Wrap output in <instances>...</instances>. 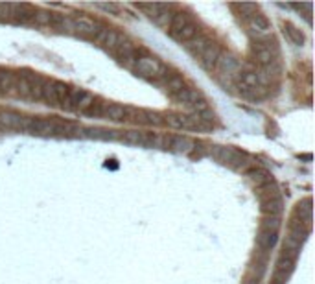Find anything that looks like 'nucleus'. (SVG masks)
Wrapping results in <instances>:
<instances>
[{
	"label": "nucleus",
	"instance_id": "obj_25",
	"mask_svg": "<svg viewBox=\"0 0 315 284\" xmlns=\"http://www.w3.org/2000/svg\"><path fill=\"white\" fill-rule=\"evenodd\" d=\"M15 80H17L15 72L0 68V94H11L15 91Z\"/></svg>",
	"mask_w": 315,
	"mask_h": 284
},
{
	"label": "nucleus",
	"instance_id": "obj_5",
	"mask_svg": "<svg viewBox=\"0 0 315 284\" xmlns=\"http://www.w3.org/2000/svg\"><path fill=\"white\" fill-rule=\"evenodd\" d=\"M15 94L26 100H41L43 98V89L47 85V80L41 78L39 74L33 72H19L15 74Z\"/></svg>",
	"mask_w": 315,
	"mask_h": 284
},
{
	"label": "nucleus",
	"instance_id": "obj_4",
	"mask_svg": "<svg viewBox=\"0 0 315 284\" xmlns=\"http://www.w3.org/2000/svg\"><path fill=\"white\" fill-rule=\"evenodd\" d=\"M208 155L212 157L214 161H218L220 165L231 166V168H236V170H243L247 172L249 166H252V159H251L245 151H240L232 146H214L208 148Z\"/></svg>",
	"mask_w": 315,
	"mask_h": 284
},
{
	"label": "nucleus",
	"instance_id": "obj_19",
	"mask_svg": "<svg viewBox=\"0 0 315 284\" xmlns=\"http://www.w3.org/2000/svg\"><path fill=\"white\" fill-rule=\"evenodd\" d=\"M221 46H218L216 43H214L206 52H205L197 61H199V65L203 67L205 70H208V72H214V68H216V63H218V59H220V55H221Z\"/></svg>",
	"mask_w": 315,
	"mask_h": 284
},
{
	"label": "nucleus",
	"instance_id": "obj_18",
	"mask_svg": "<svg viewBox=\"0 0 315 284\" xmlns=\"http://www.w3.org/2000/svg\"><path fill=\"white\" fill-rule=\"evenodd\" d=\"M245 175L249 177V181L254 184V188H256V190H258V188H262V186H266V184L275 183L273 175L269 174L268 170H264V168H256V166L249 168V170L245 172Z\"/></svg>",
	"mask_w": 315,
	"mask_h": 284
},
{
	"label": "nucleus",
	"instance_id": "obj_3",
	"mask_svg": "<svg viewBox=\"0 0 315 284\" xmlns=\"http://www.w3.org/2000/svg\"><path fill=\"white\" fill-rule=\"evenodd\" d=\"M26 131L39 137H72L79 133L81 128L72 122H65L59 118H28Z\"/></svg>",
	"mask_w": 315,
	"mask_h": 284
},
{
	"label": "nucleus",
	"instance_id": "obj_28",
	"mask_svg": "<svg viewBox=\"0 0 315 284\" xmlns=\"http://www.w3.org/2000/svg\"><path fill=\"white\" fill-rule=\"evenodd\" d=\"M280 227H282V220H280V216H266L264 221H262V229L269 231V233H275V234H278Z\"/></svg>",
	"mask_w": 315,
	"mask_h": 284
},
{
	"label": "nucleus",
	"instance_id": "obj_14",
	"mask_svg": "<svg viewBox=\"0 0 315 284\" xmlns=\"http://www.w3.org/2000/svg\"><path fill=\"white\" fill-rule=\"evenodd\" d=\"M212 39L208 35H205V33H197V35L194 37V39H190L188 43H185V48L186 52L192 55V57H195V59H199L201 55L212 46Z\"/></svg>",
	"mask_w": 315,
	"mask_h": 284
},
{
	"label": "nucleus",
	"instance_id": "obj_17",
	"mask_svg": "<svg viewBox=\"0 0 315 284\" xmlns=\"http://www.w3.org/2000/svg\"><path fill=\"white\" fill-rule=\"evenodd\" d=\"M192 22H194L192 15H188L185 11H177V13H173L172 22H170V26H168V33H170L172 39H175V37L179 35L188 24H192Z\"/></svg>",
	"mask_w": 315,
	"mask_h": 284
},
{
	"label": "nucleus",
	"instance_id": "obj_29",
	"mask_svg": "<svg viewBox=\"0 0 315 284\" xmlns=\"http://www.w3.org/2000/svg\"><path fill=\"white\" fill-rule=\"evenodd\" d=\"M32 22H35L37 26H50L52 22V11H45V9H35Z\"/></svg>",
	"mask_w": 315,
	"mask_h": 284
},
{
	"label": "nucleus",
	"instance_id": "obj_15",
	"mask_svg": "<svg viewBox=\"0 0 315 284\" xmlns=\"http://www.w3.org/2000/svg\"><path fill=\"white\" fill-rule=\"evenodd\" d=\"M201 98H205L203 94H201V91H199V89H194V87H188V85H186L183 91H179L177 94L172 96V100L175 101V103L185 105V107H190V109H192Z\"/></svg>",
	"mask_w": 315,
	"mask_h": 284
},
{
	"label": "nucleus",
	"instance_id": "obj_33",
	"mask_svg": "<svg viewBox=\"0 0 315 284\" xmlns=\"http://www.w3.org/2000/svg\"><path fill=\"white\" fill-rule=\"evenodd\" d=\"M286 283H287V277L280 275V273H275L273 281H271V284H286Z\"/></svg>",
	"mask_w": 315,
	"mask_h": 284
},
{
	"label": "nucleus",
	"instance_id": "obj_22",
	"mask_svg": "<svg viewBox=\"0 0 315 284\" xmlns=\"http://www.w3.org/2000/svg\"><path fill=\"white\" fill-rule=\"evenodd\" d=\"M33 13H35V9L28 6V4H13V17H11V20L26 24V22H32Z\"/></svg>",
	"mask_w": 315,
	"mask_h": 284
},
{
	"label": "nucleus",
	"instance_id": "obj_6",
	"mask_svg": "<svg viewBox=\"0 0 315 284\" xmlns=\"http://www.w3.org/2000/svg\"><path fill=\"white\" fill-rule=\"evenodd\" d=\"M133 70L139 74V76H142V78L158 82V80H164V76L168 74V67L158 57H155V55L144 54L137 59Z\"/></svg>",
	"mask_w": 315,
	"mask_h": 284
},
{
	"label": "nucleus",
	"instance_id": "obj_1",
	"mask_svg": "<svg viewBox=\"0 0 315 284\" xmlns=\"http://www.w3.org/2000/svg\"><path fill=\"white\" fill-rule=\"evenodd\" d=\"M234 85L243 98L247 100H262L266 98L269 87V80L266 74L256 68H241L234 78Z\"/></svg>",
	"mask_w": 315,
	"mask_h": 284
},
{
	"label": "nucleus",
	"instance_id": "obj_31",
	"mask_svg": "<svg viewBox=\"0 0 315 284\" xmlns=\"http://www.w3.org/2000/svg\"><path fill=\"white\" fill-rule=\"evenodd\" d=\"M13 17V4H0V20H11Z\"/></svg>",
	"mask_w": 315,
	"mask_h": 284
},
{
	"label": "nucleus",
	"instance_id": "obj_13",
	"mask_svg": "<svg viewBox=\"0 0 315 284\" xmlns=\"http://www.w3.org/2000/svg\"><path fill=\"white\" fill-rule=\"evenodd\" d=\"M194 146L195 142L186 135H170L162 138V148H166L173 153H190Z\"/></svg>",
	"mask_w": 315,
	"mask_h": 284
},
{
	"label": "nucleus",
	"instance_id": "obj_16",
	"mask_svg": "<svg viewBox=\"0 0 315 284\" xmlns=\"http://www.w3.org/2000/svg\"><path fill=\"white\" fill-rule=\"evenodd\" d=\"M129 113H131V107L120 105V103H109V101H105L102 118L111 120V122H124V120L129 118Z\"/></svg>",
	"mask_w": 315,
	"mask_h": 284
},
{
	"label": "nucleus",
	"instance_id": "obj_8",
	"mask_svg": "<svg viewBox=\"0 0 315 284\" xmlns=\"http://www.w3.org/2000/svg\"><path fill=\"white\" fill-rule=\"evenodd\" d=\"M126 41H127V37L124 35L122 32L114 30V28H105V26L98 32V35L94 37V43H98L102 48H105L111 54H114Z\"/></svg>",
	"mask_w": 315,
	"mask_h": 284
},
{
	"label": "nucleus",
	"instance_id": "obj_12",
	"mask_svg": "<svg viewBox=\"0 0 315 284\" xmlns=\"http://www.w3.org/2000/svg\"><path fill=\"white\" fill-rule=\"evenodd\" d=\"M241 68V59L238 55L231 54V52H221L218 63H216V68L214 72H220L221 76H229V78H234L236 74L240 72Z\"/></svg>",
	"mask_w": 315,
	"mask_h": 284
},
{
	"label": "nucleus",
	"instance_id": "obj_30",
	"mask_svg": "<svg viewBox=\"0 0 315 284\" xmlns=\"http://www.w3.org/2000/svg\"><path fill=\"white\" fill-rule=\"evenodd\" d=\"M234 9H238V11H240V17L247 18L251 13H254L258 8H256L254 4H236V6H234Z\"/></svg>",
	"mask_w": 315,
	"mask_h": 284
},
{
	"label": "nucleus",
	"instance_id": "obj_23",
	"mask_svg": "<svg viewBox=\"0 0 315 284\" xmlns=\"http://www.w3.org/2000/svg\"><path fill=\"white\" fill-rule=\"evenodd\" d=\"M282 32H284V35L287 37V41L291 43V45H295V46H302L304 45V41H306V37H304V33H302V30L300 28H297L295 24H291V22H284L282 24Z\"/></svg>",
	"mask_w": 315,
	"mask_h": 284
},
{
	"label": "nucleus",
	"instance_id": "obj_26",
	"mask_svg": "<svg viewBox=\"0 0 315 284\" xmlns=\"http://www.w3.org/2000/svg\"><path fill=\"white\" fill-rule=\"evenodd\" d=\"M295 258L291 257H286V255H280V258L277 260V267H275V273H280V275H284L289 279L291 275V271L295 269Z\"/></svg>",
	"mask_w": 315,
	"mask_h": 284
},
{
	"label": "nucleus",
	"instance_id": "obj_9",
	"mask_svg": "<svg viewBox=\"0 0 315 284\" xmlns=\"http://www.w3.org/2000/svg\"><path fill=\"white\" fill-rule=\"evenodd\" d=\"M72 20V32L78 33V35L85 37V39H93L98 35V32L102 30V24L96 20V18L89 17V15H74L70 17Z\"/></svg>",
	"mask_w": 315,
	"mask_h": 284
},
{
	"label": "nucleus",
	"instance_id": "obj_7",
	"mask_svg": "<svg viewBox=\"0 0 315 284\" xmlns=\"http://www.w3.org/2000/svg\"><path fill=\"white\" fill-rule=\"evenodd\" d=\"M94 94L85 89H78V87H70L66 92L65 101L61 103V107L68 113H85L94 103Z\"/></svg>",
	"mask_w": 315,
	"mask_h": 284
},
{
	"label": "nucleus",
	"instance_id": "obj_24",
	"mask_svg": "<svg viewBox=\"0 0 315 284\" xmlns=\"http://www.w3.org/2000/svg\"><path fill=\"white\" fill-rule=\"evenodd\" d=\"M277 242H278V234H275V233H269V231L260 229V233L256 234V248L262 249V251H269V249H273Z\"/></svg>",
	"mask_w": 315,
	"mask_h": 284
},
{
	"label": "nucleus",
	"instance_id": "obj_32",
	"mask_svg": "<svg viewBox=\"0 0 315 284\" xmlns=\"http://www.w3.org/2000/svg\"><path fill=\"white\" fill-rule=\"evenodd\" d=\"M98 8L105 9V11H111V13H116L120 9V6L118 4H98Z\"/></svg>",
	"mask_w": 315,
	"mask_h": 284
},
{
	"label": "nucleus",
	"instance_id": "obj_10",
	"mask_svg": "<svg viewBox=\"0 0 315 284\" xmlns=\"http://www.w3.org/2000/svg\"><path fill=\"white\" fill-rule=\"evenodd\" d=\"M243 20H245L247 32H249L254 39H264V37L271 35V22H269L268 17H266L264 13H260L258 9H256L254 13H251L247 18H243Z\"/></svg>",
	"mask_w": 315,
	"mask_h": 284
},
{
	"label": "nucleus",
	"instance_id": "obj_27",
	"mask_svg": "<svg viewBox=\"0 0 315 284\" xmlns=\"http://www.w3.org/2000/svg\"><path fill=\"white\" fill-rule=\"evenodd\" d=\"M170 4H137V8L142 9L146 15H148L151 20H155V18L164 11V9L168 8Z\"/></svg>",
	"mask_w": 315,
	"mask_h": 284
},
{
	"label": "nucleus",
	"instance_id": "obj_11",
	"mask_svg": "<svg viewBox=\"0 0 315 284\" xmlns=\"http://www.w3.org/2000/svg\"><path fill=\"white\" fill-rule=\"evenodd\" d=\"M68 85L63 82H57V80H52V82H47L45 89H43V98L48 105L52 107H61V103L65 101L66 98V92H68Z\"/></svg>",
	"mask_w": 315,
	"mask_h": 284
},
{
	"label": "nucleus",
	"instance_id": "obj_2",
	"mask_svg": "<svg viewBox=\"0 0 315 284\" xmlns=\"http://www.w3.org/2000/svg\"><path fill=\"white\" fill-rule=\"evenodd\" d=\"M251 52H252V59L254 63L260 67V70L268 76L269 80L273 76L278 74V50L277 41L273 37H264V39H254V43L251 46Z\"/></svg>",
	"mask_w": 315,
	"mask_h": 284
},
{
	"label": "nucleus",
	"instance_id": "obj_20",
	"mask_svg": "<svg viewBox=\"0 0 315 284\" xmlns=\"http://www.w3.org/2000/svg\"><path fill=\"white\" fill-rule=\"evenodd\" d=\"M293 218H295L297 221H302V223L312 225V200H310V198H306V200L297 203Z\"/></svg>",
	"mask_w": 315,
	"mask_h": 284
},
{
	"label": "nucleus",
	"instance_id": "obj_21",
	"mask_svg": "<svg viewBox=\"0 0 315 284\" xmlns=\"http://www.w3.org/2000/svg\"><path fill=\"white\" fill-rule=\"evenodd\" d=\"M162 82H164V89H166V92L170 96H173V94H177V92L183 91L186 87L185 78L181 74H166Z\"/></svg>",
	"mask_w": 315,
	"mask_h": 284
}]
</instances>
